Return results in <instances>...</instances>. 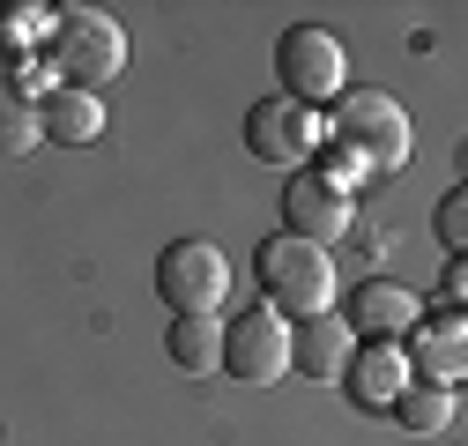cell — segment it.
<instances>
[{"instance_id": "obj_10", "label": "cell", "mask_w": 468, "mask_h": 446, "mask_svg": "<svg viewBox=\"0 0 468 446\" xmlns=\"http://www.w3.org/2000/svg\"><path fill=\"white\" fill-rule=\"evenodd\" d=\"M417 320H424V298L401 291V283H365L349 298V334H365V343H394V334H409Z\"/></svg>"}, {"instance_id": "obj_16", "label": "cell", "mask_w": 468, "mask_h": 446, "mask_svg": "<svg viewBox=\"0 0 468 446\" xmlns=\"http://www.w3.org/2000/svg\"><path fill=\"white\" fill-rule=\"evenodd\" d=\"M409 431H453V417H461V402H453V387H424V379H409L401 395L387 402Z\"/></svg>"}, {"instance_id": "obj_9", "label": "cell", "mask_w": 468, "mask_h": 446, "mask_svg": "<svg viewBox=\"0 0 468 446\" xmlns=\"http://www.w3.org/2000/svg\"><path fill=\"white\" fill-rule=\"evenodd\" d=\"M461 343H468V320L461 313H446V320H417L409 327V379H431V387H461V372H468V357H461Z\"/></svg>"}, {"instance_id": "obj_15", "label": "cell", "mask_w": 468, "mask_h": 446, "mask_svg": "<svg viewBox=\"0 0 468 446\" xmlns=\"http://www.w3.org/2000/svg\"><path fill=\"white\" fill-rule=\"evenodd\" d=\"M164 350L179 372H223V320H171Z\"/></svg>"}, {"instance_id": "obj_12", "label": "cell", "mask_w": 468, "mask_h": 446, "mask_svg": "<svg viewBox=\"0 0 468 446\" xmlns=\"http://www.w3.org/2000/svg\"><path fill=\"white\" fill-rule=\"evenodd\" d=\"M349 395H357V409H387L401 387H409V357L401 343H365V357H349Z\"/></svg>"}, {"instance_id": "obj_3", "label": "cell", "mask_w": 468, "mask_h": 446, "mask_svg": "<svg viewBox=\"0 0 468 446\" xmlns=\"http://www.w3.org/2000/svg\"><path fill=\"white\" fill-rule=\"evenodd\" d=\"M156 298L179 320H216V305L230 298V260L208 239H179L156 253Z\"/></svg>"}, {"instance_id": "obj_7", "label": "cell", "mask_w": 468, "mask_h": 446, "mask_svg": "<svg viewBox=\"0 0 468 446\" xmlns=\"http://www.w3.org/2000/svg\"><path fill=\"white\" fill-rule=\"evenodd\" d=\"M223 372L246 387H275L290 372V320H275L268 305H253L246 320L223 327Z\"/></svg>"}, {"instance_id": "obj_17", "label": "cell", "mask_w": 468, "mask_h": 446, "mask_svg": "<svg viewBox=\"0 0 468 446\" xmlns=\"http://www.w3.org/2000/svg\"><path fill=\"white\" fill-rule=\"evenodd\" d=\"M30 142H45V134H37L30 90H8V82H0V156H23Z\"/></svg>"}, {"instance_id": "obj_11", "label": "cell", "mask_w": 468, "mask_h": 446, "mask_svg": "<svg viewBox=\"0 0 468 446\" xmlns=\"http://www.w3.org/2000/svg\"><path fill=\"white\" fill-rule=\"evenodd\" d=\"M349 357H357V334H349V320L320 313L305 327H290V365H305V379H342Z\"/></svg>"}, {"instance_id": "obj_1", "label": "cell", "mask_w": 468, "mask_h": 446, "mask_svg": "<svg viewBox=\"0 0 468 446\" xmlns=\"http://www.w3.org/2000/svg\"><path fill=\"white\" fill-rule=\"evenodd\" d=\"M52 75H68V90H104L127 75V30L104 8H52Z\"/></svg>"}, {"instance_id": "obj_8", "label": "cell", "mask_w": 468, "mask_h": 446, "mask_svg": "<svg viewBox=\"0 0 468 446\" xmlns=\"http://www.w3.org/2000/svg\"><path fill=\"white\" fill-rule=\"evenodd\" d=\"M282 216H290V239H305V246H335V239H349L357 231V194H342L335 179H320V172H298L282 186Z\"/></svg>"}, {"instance_id": "obj_13", "label": "cell", "mask_w": 468, "mask_h": 446, "mask_svg": "<svg viewBox=\"0 0 468 446\" xmlns=\"http://www.w3.org/2000/svg\"><path fill=\"white\" fill-rule=\"evenodd\" d=\"M37 134L45 142H68V149H82V142H97L104 134V104L90 97V90H52L45 104H37Z\"/></svg>"}, {"instance_id": "obj_4", "label": "cell", "mask_w": 468, "mask_h": 446, "mask_svg": "<svg viewBox=\"0 0 468 446\" xmlns=\"http://www.w3.org/2000/svg\"><path fill=\"white\" fill-rule=\"evenodd\" d=\"M327 134L349 142V149L372 164V172H394V164H409V112H401L387 90H342Z\"/></svg>"}, {"instance_id": "obj_5", "label": "cell", "mask_w": 468, "mask_h": 446, "mask_svg": "<svg viewBox=\"0 0 468 446\" xmlns=\"http://www.w3.org/2000/svg\"><path fill=\"white\" fill-rule=\"evenodd\" d=\"M275 75H282V90H275V97H290V104L320 112V104H335V97H342V75H349V60H342L335 30H320V23H298V30H282V45H275Z\"/></svg>"}, {"instance_id": "obj_2", "label": "cell", "mask_w": 468, "mask_h": 446, "mask_svg": "<svg viewBox=\"0 0 468 446\" xmlns=\"http://www.w3.org/2000/svg\"><path fill=\"white\" fill-rule=\"evenodd\" d=\"M261 291H268V313L275 320H320L335 305V253L305 246V239H268L261 246Z\"/></svg>"}, {"instance_id": "obj_6", "label": "cell", "mask_w": 468, "mask_h": 446, "mask_svg": "<svg viewBox=\"0 0 468 446\" xmlns=\"http://www.w3.org/2000/svg\"><path fill=\"white\" fill-rule=\"evenodd\" d=\"M320 112H305V104H290V97H261V104H246V149L261 156V164H282V172H305L313 164V149H320Z\"/></svg>"}, {"instance_id": "obj_14", "label": "cell", "mask_w": 468, "mask_h": 446, "mask_svg": "<svg viewBox=\"0 0 468 446\" xmlns=\"http://www.w3.org/2000/svg\"><path fill=\"white\" fill-rule=\"evenodd\" d=\"M52 30V8H0V82H30V37H45Z\"/></svg>"}, {"instance_id": "obj_18", "label": "cell", "mask_w": 468, "mask_h": 446, "mask_svg": "<svg viewBox=\"0 0 468 446\" xmlns=\"http://www.w3.org/2000/svg\"><path fill=\"white\" fill-rule=\"evenodd\" d=\"M439 239H446V253H468V194L439 201Z\"/></svg>"}]
</instances>
